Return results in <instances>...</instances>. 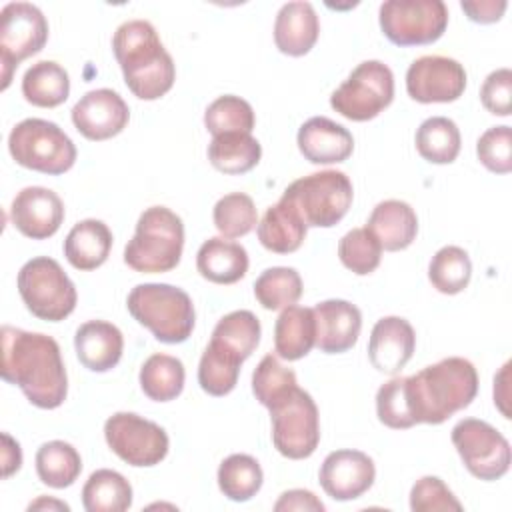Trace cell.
Segmentation results:
<instances>
[{"label": "cell", "mask_w": 512, "mask_h": 512, "mask_svg": "<svg viewBox=\"0 0 512 512\" xmlns=\"http://www.w3.org/2000/svg\"><path fill=\"white\" fill-rule=\"evenodd\" d=\"M0 372L38 408L52 410L66 400L68 376L60 346L52 336L2 326Z\"/></svg>", "instance_id": "cell-1"}, {"label": "cell", "mask_w": 512, "mask_h": 512, "mask_svg": "<svg viewBox=\"0 0 512 512\" xmlns=\"http://www.w3.org/2000/svg\"><path fill=\"white\" fill-rule=\"evenodd\" d=\"M478 392L474 364L460 356L444 358L404 376V398L414 424H442L472 404Z\"/></svg>", "instance_id": "cell-2"}, {"label": "cell", "mask_w": 512, "mask_h": 512, "mask_svg": "<svg viewBox=\"0 0 512 512\" xmlns=\"http://www.w3.org/2000/svg\"><path fill=\"white\" fill-rule=\"evenodd\" d=\"M112 50L130 92L140 100L164 96L174 80L176 66L148 20L120 24L112 38Z\"/></svg>", "instance_id": "cell-3"}, {"label": "cell", "mask_w": 512, "mask_h": 512, "mask_svg": "<svg viewBox=\"0 0 512 512\" xmlns=\"http://www.w3.org/2000/svg\"><path fill=\"white\" fill-rule=\"evenodd\" d=\"M132 318L146 326L156 340L164 344H180L194 330L192 298L172 284H138L126 298Z\"/></svg>", "instance_id": "cell-4"}, {"label": "cell", "mask_w": 512, "mask_h": 512, "mask_svg": "<svg viewBox=\"0 0 512 512\" xmlns=\"http://www.w3.org/2000/svg\"><path fill=\"white\" fill-rule=\"evenodd\" d=\"M182 248V218L166 206H150L136 222V232L124 248V262L144 274L168 272L178 266Z\"/></svg>", "instance_id": "cell-5"}, {"label": "cell", "mask_w": 512, "mask_h": 512, "mask_svg": "<svg viewBox=\"0 0 512 512\" xmlns=\"http://www.w3.org/2000/svg\"><path fill=\"white\" fill-rule=\"evenodd\" d=\"M8 150L16 164L42 174H64L76 162V146L54 122L26 118L8 136Z\"/></svg>", "instance_id": "cell-6"}, {"label": "cell", "mask_w": 512, "mask_h": 512, "mask_svg": "<svg viewBox=\"0 0 512 512\" xmlns=\"http://www.w3.org/2000/svg\"><path fill=\"white\" fill-rule=\"evenodd\" d=\"M306 226H336L352 206L354 190L350 178L340 170H322L288 184L282 194Z\"/></svg>", "instance_id": "cell-7"}, {"label": "cell", "mask_w": 512, "mask_h": 512, "mask_svg": "<svg viewBox=\"0 0 512 512\" xmlns=\"http://www.w3.org/2000/svg\"><path fill=\"white\" fill-rule=\"evenodd\" d=\"M16 284L22 302L40 320L60 322L76 308V286L54 258L36 256L28 260L20 268Z\"/></svg>", "instance_id": "cell-8"}, {"label": "cell", "mask_w": 512, "mask_h": 512, "mask_svg": "<svg viewBox=\"0 0 512 512\" xmlns=\"http://www.w3.org/2000/svg\"><path fill=\"white\" fill-rule=\"evenodd\" d=\"M268 410L274 448L290 460L312 456L320 442L318 408L312 396L296 386Z\"/></svg>", "instance_id": "cell-9"}, {"label": "cell", "mask_w": 512, "mask_h": 512, "mask_svg": "<svg viewBox=\"0 0 512 512\" xmlns=\"http://www.w3.org/2000/svg\"><path fill=\"white\" fill-rule=\"evenodd\" d=\"M394 98V74L380 60L360 62L332 92L330 106L344 118L366 122L376 118Z\"/></svg>", "instance_id": "cell-10"}, {"label": "cell", "mask_w": 512, "mask_h": 512, "mask_svg": "<svg viewBox=\"0 0 512 512\" xmlns=\"http://www.w3.org/2000/svg\"><path fill=\"white\" fill-rule=\"evenodd\" d=\"M448 26L442 0H388L380 4V28L396 46L436 42Z\"/></svg>", "instance_id": "cell-11"}, {"label": "cell", "mask_w": 512, "mask_h": 512, "mask_svg": "<svg viewBox=\"0 0 512 512\" xmlns=\"http://www.w3.org/2000/svg\"><path fill=\"white\" fill-rule=\"evenodd\" d=\"M48 40V22L30 2H10L0 12V68L2 90L10 86L18 64L38 54Z\"/></svg>", "instance_id": "cell-12"}, {"label": "cell", "mask_w": 512, "mask_h": 512, "mask_svg": "<svg viewBox=\"0 0 512 512\" xmlns=\"http://www.w3.org/2000/svg\"><path fill=\"white\" fill-rule=\"evenodd\" d=\"M452 444L466 470L484 482L502 478L510 468V444L488 422L464 418L452 428Z\"/></svg>", "instance_id": "cell-13"}, {"label": "cell", "mask_w": 512, "mask_h": 512, "mask_svg": "<svg viewBox=\"0 0 512 512\" xmlns=\"http://www.w3.org/2000/svg\"><path fill=\"white\" fill-rule=\"evenodd\" d=\"M104 438L110 450L130 466H156L170 448L162 426L134 412H116L104 422Z\"/></svg>", "instance_id": "cell-14"}, {"label": "cell", "mask_w": 512, "mask_h": 512, "mask_svg": "<svg viewBox=\"0 0 512 512\" xmlns=\"http://www.w3.org/2000/svg\"><path fill=\"white\" fill-rule=\"evenodd\" d=\"M466 70L448 56H420L406 72L408 96L422 104L454 102L464 94Z\"/></svg>", "instance_id": "cell-15"}, {"label": "cell", "mask_w": 512, "mask_h": 512, "mask_svg": "<svg viewBox=\"0 0 512 512\" xmlns=\"http://www.w3.org/2000/svg\"><path fill=\"white\" fill-rule=\"evenodd\" d=\"M376 468L368 454L360 450L330 452L318 472L322 490L340 502L356 500L374 484Z\"/></svg>", "instance_id": "cell-16"}, {"label": "cell", "mask_w": 512, "mask_h": 512, "mask_svg": "<svg viewBox=\"0 0 512 512\" xmlns=\"http://www.w3.org/2000/svg\"><path fill=\"white\" fill-rule=\"evenodd\" d=\"M130 118L128 104L110 88L86 92L72 108L76 130L88 140H108L120 134Z\"/></svg>", "instance_id": "cell-17"}, {"label": "cell", "mask_w": 512, "mask_h": 512, "mask_svg": "<svg viewBox=\"0 0 512 512\" xmlns=\"http://www.w3.org/2000/svg\"><path fill=\"white\" fill-rule=\"evenodd\" d=\"M10 220L20 234L44 240L54 236L64 222V202L50 188L28 186L14 196Z\"/></svg>", "instance_id": "cell-18"}, {"label": "cell", "mask_w": 512, "mask_h": 512, "mask_svg": "<svg viewBox=\"0 0 512 512\" xmlns=\"http://www.w3.org/2000/svg\"><path fill=\"white\" fill-rule=\"evenodd\" d=\"M416 334L412 324L400 316L380 318L368 340V358L378 372L396 376L412 358Z\"/></svg>", "instance_id": "cell-19"}, {"label": "cell", "mask_w": 512, "mask_h": 512, "mask_svg": "<svg viewBox=\"0 0 512 512\" xmlns=\"http://www.w3.org/2000/svg\"><path fill=\"white\" fill-rule=\"evenodd\" d=\"M312 312L316 318V348L320 352L342 354L356 344L362 328L358 306L348 300L332 298L318 302Z\"/></svg>", "instance_id": "cell-20"}, {"label": "cell", "mask_w": 512, "mask_h": 512, "mask_svg": "<svg viewBox=\"0 0 512 512\" xmlns=\"http://www.w3.org/2000/svg\"><path fill=\"white\" fill-rule=\"evenodd\" d=\"M298 148L312 164H338L352 154L354 138L342 124L314 116L300 126Z\"/></svg>", "instance_id": "cell-21"}, {"label": "cell", "mask_w": 512, "mask_h": 512, "mask_svg": "<svg viewBox=\"0 0 512 512\" xmlns=\"http://www.w3.org/2000/svg\"><path fill=\"white\" fill-rule=\"evenodd\" d=\"M74 348L84 368L92 372H108L122 358L124 338L114 324L106 320H88L76 330Z\"/></svg>", "instance_id": "cell-22"}, {"label": "cell", "mask_w": 512, "mask_h": 512, "mask_svg": "<svg viewBox=\"0 0 512 512\" xmlns=\"http://www.w3.org/2000/svg\"><path fill=\"white\" fill-rule=\"evenodd\" d=\"M320 34V22L310 2H286L274 22V42L282 54L304 56Z\"/></svg>", "instance_id": "cell-23"}, {"label": "cell", "mask_w": 512, "mask_h": 512, "mask_svg": "<svg viewBox=\"0 0 512 512\" xmlns=\"http://www.w3.org/2000/svg\"><path fill=\"white\" fill-rule=\"evenodd\" d=\"M366 228L388 252L408 248L418 234V216L404 200H382L374 206Z\"/></svg>", "instance_id": "cell-24"}, {"label": "cell", "mask_w": 512, "mask_h": 512, "mask_svg": "<svg viewBox=\"0 0 512 512\" xmlns=\"http://www.w3.org/2000/svg\"><path fill=\"white\" fill-rule=\"evenodd\" d=\"M196 268L214 284H234L248 272V252L238 242L214 236L198 248Z\"/></svg>", "instance_id": "cell-25"}, {"label": "cell", "mask_w": 512, "mask_h": 512, "mask_svg": "<svg viewBox=\"0 0 512 512\" xmlns=\"http://www.w3.org/2000/svg\"><path fill=\"white\" fill-rule=\"evenodd\" d=\"M306 230L308 226L304 224L296 208L284 198L272 204L256 226L260 244L276 254L296 252L306 238Z\"/></svg>", "instance_id": "cell-26"}, {"label": "cell", "mask_w": 512, "mask_h": 512, "mask_svg": "<svg viewBox=\"0 0 512 512\" xmlns=\"http://www.w3.org/2000/svg\"><path fill=\"white\" fill-rule=\"evenodd\" d=\"M112 248L110 228L96 218L80 220L64 240V256L76 270H94L108 260Z\"/></svg>", "instance_id": "cell-27"}, {"label": "cell", "mask_w": 512, "mask_h": 512, "mask_svg": "<svg viewBox=\"0 0 512 512\" xmlns=\"http://www.w3.org/2000/svg\"><path fill=\"white\" fill-rule=\"evenodd\" d=\"M316 346V318L312 308L288 306L274 324V350L282 360H300Z\"/></svg>", "instance_id": "cell-28"}, {"label": "cell", "mask_w": 512, "mask_h": 512, "mask_svg": "<svg viewBox=\"0 0 512 512\" xmlns=\"http://www.w3.org/2000/svg\"><path fill=\"white\" fill-rule=\"evenodd\" d=\"M22 94L32 106L56 108L70 94V76L58 62L40 60L24 72Z\"/></svg>", "instance_id": "cell-29"}, {"label": "cell", "mask_w": 512, "mask_h": 512, "mask_svg": "<svg viewBox=\"0 0 512 512\" xmlns=\"http://www.w3.org/2000/svg\"><path fill=\"white\" fill-rule=\"evenodd\" d=\"M262 156L260 142L248 132H228L212 136L208 144L210 164L224 174L250 172Z\"/></svg>", "instance_id": "cell-30"}, {"label": "cell", "mask_w": 512, "mask_h": 512, "mask_svg": "<svg viewBox=\"0 0 512 512\" xmlns=\"http://www.w3.org/2000/svg\"><path fill=\"white\" fill-rule=\"evenodd\" d=\"M82 504L86 512H124L132 506V486L120 472L100 468L86 480Z\"/></svg>", "instance_id": "cell-31"}, {"label": "cell", "mask_w": 512, "mask_h": 512, "mask_svg": "<svg viewBox=\"0 0 512 512\" xmlns=\"http://www.w3.org/2000/svg\"><path fill=\"white\" fill-rule=\"evenodd\" d=\"M82 472L78 450L64 440L44 442L36 452V474L50 488H68Z\"/></svg>", "instance_id": "cell-32"}, {"label": "cell", "mask_w": 512, "mask_h": 512, "mask_svg": "<svg viewBox=\"0 0 512 512\" xmlns=\"http://www.w3.org/2000/svg\"><path fill=\"white\" fill-rule=\"evenodd\" d=\"M184 364L170 354H152L140 368V388L154 402H170L184 388Z\"/></svg>", "instance_id": "cell-33"}, {"label": "cell", "mask_w": 512, "mask_h": 512, "mask_svg": "<svg viewBox=\"0 0 512 512\" xmlns=\"http://www.w3.org/2000/svg\"><path fill=\"white\" fill-rule=\"evenodd\" d=\"M260 320L250 310H234L218 320L210 342L236 354L240 360L252 356L260 342Z\"/></svg>", "instance_id": "cell-34"}, {"label": "cell", "mask_w": 512, "mask_h": 512, "mask_svg": "<svg viewBox=\"0 0 512 512\" xmlns=\"http://www.w3.org/2000/svg\"><path fill=\"white\" fill-rule=\"evenodd\" d=\"M416 150L432 164H450L460 152V130L446 116L426 118L416 130Z\"/></svg>", "instance_id": "cell-35"}, {"label": "cell", "mask_w": 512, "mask_h": 512, "mask_svg": "<svg viewBox=\"0 0 512 512\" xmlns=\"http://www.w3.org/2000/svg\"><path fill=\"white\" fill-rule=\"evenodd\" d=\"M262 468L248 454H230L218 468V488L232 502H246L262 488Z\"/></svg>", "instance_id": "cell-36"}, {"label": "cell", "mask_w": 512, "mask_h": 512, "mask_svg": "<svg viewBox=\"0 0 512 512\" xmlns=\"http://www.w3.org/2000/svg\"><path fill=\"white\" fill-rule=\"evenodd\" d=\"M242 362L244 360H240L236 354L210 342L202 352V358L198 364L200 388L210 396L230 394L238 382Z\"/></svg>", "instance_id": "cell-37"}, {"label": "cell", "mask_w": 512, "mask_h": 512, "mask_svg": "<svg viewBox=\"0 0 512 512\" xmlns=\"http://www.w3.org/2000/svg\"><path fill=\"white\" fill-rule=\"evenodd\" d=\"M254 296L266 310H284L302 296V278L294 268H266L254 282Z\"/></svg>", "instance_id": "cell-38"}, {"label": "cell", "mask_w": 512, "mask_h": 512, "mask_svg": "<svg viewBox=\"0 0 512 512\" xmlns=\"http://www.w3.org/2000/svg\"><path fill=\"white\" fill-rule=\"evenodd\" d=\"M472 276V262L464 248L444 246L440 248L428 266V278L432 286L442 294L462 292Z\"/></svg>", "instance_id": "cell-39"}, {"label": "cell", "mask_w": 512, "mask_h": 512, "mask_svg": "<svg viewBox=\"0 0 512 512\" xmlns=\"http://www.w3.org/2000/svg\"><path fill=\"white\" fill-rule=\"evenodd\" d=\"M214 226L224 238H240L252 232L258 224V212L254 200L244 192H232L222 196L212 210Z\"/></svg>", "instance_id": "cell-40"}, {"label": "cell", "mask_w": 512, "mask_h": 512, "mask_svg": "<svg viewBox=\"0 0 512 512\" xmlns=\"http://www.w3.org/2000/svg\"><path fill=\"white\" fill-rule=\"evenodd\" d=\"M254 110L252 106L234 94L218 96L204 112V126L212 136L228 132H252L254 128Z\"/></svg>", "instance_id": "cell-41"}, {"label": "cell", "mask_w": 512, "mask_h": 512, "mask_svg": "<svg viewBox=\"0 0 512 512\" xmlns=\"http://www.w3.org/2000/svg\"><path fill=\"white\" fill-rule=\"evenodd\" d=\"M340 262L358 276L372 274L382 258V246L368 228H352L338 242Z\"/></svg>", "instance_id": "cell-42"}, {"label": "cell", "mask_w": 512, "mask_h": 512, "mask_svg": "<svg viewBox=\"0 0 512 512\" xmlns=\"http://www.w3.org/2000/svg\"><path fill=\"white\" fill-rule=\"evenodd\" d=\"M296 386L298 382L294 370L284 368L274 354H266L252 374V392L256 400L266 408L274 406Z\"/></svg>", "instance_id": "cell-43"}, {"label": "cell", "mask_w": 512, "mask_h": 512, "mask_svg": "<svg viewBox=\"0 0 512 512\" xmlns=\"http://www.w3.org/2000/svg\"><path fill=\"white\" fill-rule=\"evenodd\" d=\"M478 160L494 174L512 170V130L510 126H492L476 142Z\"/></svg>", "instance_id": "cell-44"}, {"label": "cell", "mask_w": 512, "mask_h": 512, "mask_svg": "<svg viewBox=\"0 0 512 512\" xmlns=\"http://www.w3.org/2000/svg\"><path fill=\"white\" fill-rule=\"evenodd\" d=\"M376 414L378 420L392 430H406L414 426L404 398V376H394L378 388Z\"/></svg>", "instance_id": "cell-45"}, {"label": "cell", "mask_w": 512, "mask_h": 512, "mask_svg": "<svg viewBox=\"0 0 512 512\" xmlns=\"http://www.w3.org/2000/svg\"><path fill=\"white\" fill-rule=\"evenodd\" d=\"M410 508L414 512H460L462 504L438 476H422L410 490Z\"/></svg>", "instance_id": "cell-46"}, {"label": "cell", "mask_w": 512, "mask_h": 512, "mask_svg": "<svg viewBox=\"0 0 512 512\" xmlns=\"http://www.w3.org/2000/svg\"><path fill=\"white\" fill-rule=\"evenodd\" d=\"M482 106L496 116H508L512 110V70L498 68L490 72L480 88Z\"/></svg>", "instance_id": "cell-47"}, {"label": "cell", "mask_w": 512, "mask_h": 512, "mask_svg": "<svg viewBox=\"0 0 512 512\" xmlns=\"http://www.w3.org/2000/svg\"><path fill=\"white\" fill-rule=\"evenodd\" d=\"M460 6L472 22L492 24L502 18L508 2L506 0H474V2H460Z\"/></svg>", "instance_id": "cell-48"}, {"label": "cell", "mask_w": 512, "mask_h": 512, "mask_svg": "<svg viewBox=\"0 0 512 512\" xmlns=\"http://www.w3.org/2000/svg\"><path fill=\"white\" fill-rule=\"evenodd\" d=\"M276 512L282 510H312V512H322L324 504L314 496V492L304 490V488H294V490H286L280 494L278 502L274 504Z\"/></svg>", "instance_id": "cell-49"}, {"label": "cell", "mask_w": 512, "mask_h": 512, "mask_svg": "<svg viewBox=\"0 0 512 512\" xmlns=\"http://www.w3.org/2000/svg\"><path fill=\"white\" fill-rule=\"evenodd\" d=\"M22 466V450L20 444L8 434L2 432V476L8 478L18 472Z\"/></svg>", "instance_id": "cell-50"}, {"label": "cell", "mask_w": 512, "mask_h": 512, "mask_svg": "<svg viewBox=\"0 0 512 512\" xmlns=\"http://www.w3.org/2000/svg\"><path fill=\"white\" fill-rule=\"evenodd\" d=\"M508 372H510V362H506L494 378V404L504 414V418H510V410L506 406V402H508Z\"/></svg>", "instance_id": "cell-51"}, {"label": "cell", "mask_w": 512, "mask_h": 512, "mask_svg": "<svg viewBox=\"0 0 512 512\" xmlns=\"http://www.w3.org/2000/svg\"><path fill=\"white\" fill-rule=\"evenodd\" d=\"M28 510H70V506L66 502H60V500H54V498H46V496H40L38 500H34Z\"/></svg>", "instance_id": "cell-52"}]
</instances>
